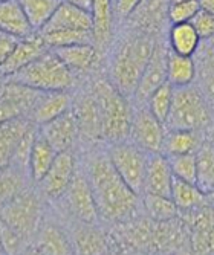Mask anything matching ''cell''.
<instances>
[{
	"instance_id": "1",
	"label": "cell",
	"mask_w": 214,
	"mask_h": 255,
	"mask_svg": "<svg viewBox=\"0 0 214 255\" xmlns=\"http://www.w3.org/2000/svg\"><path fill=\"white\" fill-rule=\"evenodd\" d=\"M87 180L97 203L98 216L109 222H123L138 208V194L116 173L107 154L93 156Z\"/></svg>"
},
{
	"instance_id": "2",
	"label": "cell",
	"mask_w": 214,
	"mask_h": 255,
	"mask_svg": "<svg viewBox=\"0 0 214 255\" xmlns=\"http://www.w3.org/2000/svg\"><path fill=\"white\" fill-rule=\"evenodd\" d=\"M156 48L152 34L133 31L118 44L112 58V84L124 97L135 95L139 78Z\"/></svg>"
},
{
	"instance_id": "3",
	"label": "cell",
	"mask_w": 214,
	"mask_h": 255,
	"mask_svg": "<svg viewBox=\"0 0 214 255\" xmlns=\"http://www.w3.org/2000/svg\"><path fill=\"white\" fill-rule=\"evenodd\" d=\"M92 94L97 100L103 137L110 142L126 141L130 134L133 112L129 106L127 97L118 90L112 81L97 80L92 87Z\"/></svg>"
},
{
	"instance_id": "4",
	"label": "cell",
	"mask_w": 214,
	"mask_h": 255,
	"mask_svg": "<svg viewBox=\"0 0 214 255\" xmlns=\"http://www.w3.org/2000/svg\"><path fill=\"white\" fill-rule=\"evenodd\" d=\"M8 80L21 83L41 92H52L67 90L72 87L75 74L58 58L52 49H47L28 66L8 77Z\"/></svg>"
},
{
	"instance_id": "5",
	"label": "cell",
	"mask_w": 214,
	"mask_h": 255,
	"mask_svg": "<svg viewBox=\"0 0 214 255\" xmlns=\"http://www.w3.org/2000/svg\"><path fill=\"white\" fill-rule=\"evenodd\" d=\"M211 123V112L199 89L190 86L173 87V101L165 128L202 130Z\"/></svg>"
},
{
	"instance_id": "6",
	"label": "cell",
	"mask_w": 214,
	"mask_h": 255,
	"mask_svg": "<svg viewBox=\"0 0 214 255\" xmlns=\"http://www.w3.org/2000/svg\"><path fill=\"white\" fill-rule=\"evenodd\" d=\"M107 156L116 173L138 196L144 193V182L149 164V153L139 148L132 141L112 142Z\"/></svg>"
},
{
	"instance_id": "7",
	"label": "cell",
	"mask_w": 214,
	"mask_h": 255,
	"mask_svg": "<svg viewBox=\"0 0 214 255\" xmlns=\"http://www.w3.org/2000/svg\"><path fill=\"white\" fill-rule=\"evenodd\" d=\"M40 216V200L28 188L0 206V220L14 229L15 233H18L23 239H29L32 234L37 233Z\"/></svg>"
},
{
	"instance_id": "8",
	"label": "cell",
	"mask_w": 214,
	"mask_h": 255,
	"mask_svg": "<svg viewBox=\"0 0 214 255\" xmlns=\"http://www.w3.org/2000/svg\"><path fill=\"white\" fill-rule=\"evenodd\" d=\"M165 130H167L165 124L161 123L146 107L133 113L129 137L132 139L133 144H136L139 148L147 151L149 154L161 153Z\"/></svg>"
},
{
	"instance_id": "9",
	"label": "cell",
	"mask_w": 214,
	"mask_h": 255,
	"mask_svg": "<svg viewBox=\"0 0 214 255\" xmlns=\"http://www.w3.org/2000/svg\"><path fill=\"white\" fill-rule=\"evenodd\" d=\"M64 194L70 213L80 222H83L84 225H93L97 222L100 216L87 177H84L83 174H74Z\"/></svg>"
},
{
	"instance_id": "10",
	"label": "cell",
	"mask_w": 214,
	"mask_h": 255,
	"mask_svg": "<svg viewBox=\"0 0 214 255\" xmlns=\"http://www.w3.org/2000/svg\"><path fill=\"white\" fill-rule=\"evenodd\" d=\"M75 174V159L70 150L57 153L51 168L40 180L43 193L49 199H58L64 196L70 180Z\"/></svg>"
},
{
	"instance_id": "11",
	"label": "cell",
	"mask_w": 214,
	"mask_h": 255,
	"mask_svg": "<svg viewBox=\"0 0 214 255\" xmlns=\"http://www.w3.org/2000/svg\"><path fill=\"white\" fill-rule=\"evenodd\" d=\"M38 131L58 153L70 150L80 134L72 107L61 113L60 117L38 126Z\"/></svg>"
},
{
	"instance_id": "12",
	"label": "cell",
	"mask_w": 214,
	"mask_h": 255,
	"mask_svg": "<svg viewBox=\"0 0 214 255\" xmlns=\"http://www.w3.org/2000/svg\"><path fill=\"white\" fill-rule=\"evenodd\" d=\"M167 55L169 51L164 49V46L156 44L135 90L133 97L138 103H147L153 92L164 83H167Z\"/></svg>"
},
{
	"instance_id": "13",
	"label": "cell",
	"mask_w": 214,
	"mask_h": 255,
	"mask_svg": "<svg viewBox=\"0 0 214 255\" xmlns=\"http://www.w3.org/2000/svg\"><path fill=\"white\" fill-rule=\"evenodd\" d=\"M47 49L49 48L46 46L40 32H34L29 37L20 38V41L17 43L15 49L12 51L9 58L0 66V74H2V77H5V78L14 75L15 72L20 71V69L28 66L31 61H34L41 54H44Z\"/></svg>"
},
{
	"instance_id": "14",
	"label": "cell",
	"mask_w": 214,
	"mask_h": 255,
	"mask_svg": "<svg viewBox=\"0 0 214 255\" xmlns=\"http://www.w3.org/2000/svg\"><path fill=\"white\" fill-rule=\"evenodd\" d=\"M58 29H78V31H92L93 29V17L90 11L78 8L72 3L61 0L57 9L54 11L49 21L40 32H49Z\"/></svg>"
},
{
	"instance_id": "15",
	"label": "cell",
	"mask_w": 214,
	"mask_h": 255,
	"mask_svg": "<svg viewBox=\"0 0 214 255\" xmlns=\"http://www.w3.org/2000/svg\"><path fill=\"white\" fill-rule=\"evenodd\" d=\"M72 112L75 115L78 133L81 136L90 139V141H97V139L103 137L100 109L92 92L72 101Z\"/></svg>"
},
{
	"instance_id": "16",
	"label": "cell",
	"mask_w": 214,
	"mask_h": 255,
	"mask_svg": "<svg viewBox=\"0 0 214 255\" xmlns=\"http://www.w3.org/2000/svg\"><path fill=\"white\" fill-rule=\"evenodd\" d=\"M173 171L167 156L162 153H153L149 156L146 182H144V194H159L170 197Z\"/></svg>"
},
{
	"instance_id": "17",
	"label": "cell",
	"mask_w": 214,
	"mask_h": 255,
	"mask_svg": "<svg viewBox=\"0 0 214 255\" xmlns=\"http://www.w3.org/2000/svg\"><path fill=\"white\" fill-rule=\"evenodd\" d=\"M72 107V98L67 94V90H52V92H41V95L31 113L29 120L41 126L47 121H51L61 113L67 112Z\"/></svg>"
},
{
	"instance_id": "18",
	"label": "cell",
	"mask_w": 214,
	"mask_h": 255,
	"mask_svg": "<svg viewBox=\"0 0 214 255\" xmlns=\"http://www.w3.org/2000/svg\"><path fill=\"white\" fill-rule=\"evenodd\" d=\"M170 0H141L138 8L130 14L127 20H130L133 29L153 34L156 31L164 17L167 15Z\"/></svg>"
},
{
	"instance_id": "19",
	"label": "cell",
	"mask_w": 214,
	"mask_h": 255,
	"mask_svg": "<svg viewBox=\"0 0 214 255\" xmlns=\"http://www.w3.org/2000/svg\"><path fill=\"white\" fill-rule=\"evenodd\" d=\"M52 51L74 74L87 72L89 69L95 66L100 55V49L95 46V43L70 44L63 46V48H55Z\"/></svg>"
},
{
	"instance_id": "20",
	"label": "cell",
	"mask_w": 214,
	"mask_h": 255,
	"mask_svg": "<svg viewBox=\"0 0 214 255\" xmlns=\"http://www.w3.org/2000/svg\"><path fill=\"white\" fill-rule=\"evenodd\" d=\"M204 141L205 136L201 134V130L167 128L165 130L161 153L165 156L196 153Z\"/></svg>"
},
{
	"instance_id": "21",
	"label": "cell",
	"mask_w": 214,
	"mask_h": 255,
	"mask_svg": "<svg viewBox=\"0 0 214 255\" xmlns=\"http://www.w3.org/2000/svg\"><path fill=\"white\" fill-rule=\"evenodd\" d=\"M0 31L25 38L34 34L18 0H0Z\"/></svg>"
},
{
	"instance_id": "22",
	"label": "cell",
	"mask_w": 214,
	"mask_h": 255,
	"mask_svg": "<svg viewBox=\"0 0 214 255\" xmlns=\"http://www.w3.org/2000/svg\"><path fill=\"white\" fill-rule=\"evenodd\" d=\"M93 41L98 49H104L112 40L113 32V0H92Z\"/></svg>"
},
{
	"instance_id": "23",
	"label": "cell",
	"mask_w": 214,
	"mask_h": 255,
	"mask_svg": "<svg viewBox=\"0 0 214 255\" xmlns=\"http://www.w3.org/2000/svg\"><path fill=\"white\" fill-rule=\"evenodd\" d=\"M201 37L195 31L193 25L190 21L185 23H173L169 31V49L175 54L193 57L199 46Z\"/></svg>"
},
{
	"instance_id": "24",
	"label": "cell",
	"mask_w": 214,
	"mask_h": 255,
	"mask_svg": "<svg viewBox=\"0 0 214 255\" xmlns=\"http://www.w3.org/2000/svg\"><path fill=\"white\" fill-rule=\"evenodd\" d=\"M28 118H15L0 124V168L11 164L15 145L21 134L31 126Z\"/></svg>"
},
{
	"instance_id": "25",
	"label": "cell",
	"mask_w": 214,
	"mask_h": 255,
	"mask_svg": "<svg viewBox=\"0 0 214 255\" xmlns=\"http://www.w3.org/2000/svg\"><path fill=\"white\" fill-rule=\"evenodd\" d=\"M57 153L58 151L46 141L40 134V131H37L35 141L31 150V157H29V176L34 182L40 183V180L44 177L47 170L51 168Z\"/></svg>"
},
{
	"instance_id": "26",
	"label": "cell",
	"mask_w": 214,
	"mask_h": 255,
	"mask_svg": "<svg viewBox=\"0 0 214 255\" xmlns=\"http://www.w3.org/2000/svg\"><path fill=\"white\" fill-rule=\"evenodd\" d=\"M196 78V63L193 57L175 54L169 49L167 55V81L173 87L193 84Z\"/></svg>"
},
{
	"instance_id": "27",
	"label": "cell",
	"mask_w": 214,
	"mask_h": 255,
	"mask_svg": "<svg viewBox=\"0 0 214 255\" xmlns=\"http://www.w3.org/2000/svg\"><path fill=\"white\" fill-rule=\"evenodd\" d=\"M170 197L178 206V210L182 211H192L195 208H199L204 203V200H207V196L199 190L196 183L187 182L178 177H173Z\"/></svg>"
},
{
	"instance_id": "28",
	"label": "cell",
	"mask_w": 214,
	"mask_h": 255,
	"mask_svg": "<svg viewBox=\"0 0 214 255\" xmlns=\"http://www.w3.org/2000/svg\"><path fill=\"white\" fill-rule=\"evenodd\" d=\"M34 251L37 254H72L74 248L57 226L46 225L37 233Z\"/></svg>"
},
{
	"instance_id": "29",
	"label": "cell",
	"mask_w": 214,
	"mask_h": 255,
	"mask_svg": "<svg viewBox=\"0 0 214 255\" xmlns=\"http://www.w3.org/2000/svg\"><path fill=\"white\" fill-rule=\"evenodd\" d=\"M196 185L207 196L214 191V147L208 141H204L199 150L196 151Z\"/></svg>"
},
{
	"instance_id": "30",
	"label": "cell",
	"mask_w": 214,
	"mask_h": 255,
	"mask_svg": "<svg viewBox=\"0 0 214 255\" xmlns=\"http://www.w3.org/2000/svg\"><path fill=\"white\" fill-rule=\"evenodd\" d=\"M60 2L61 0H18L31 28L35 32H40L44 28Z\"/></svg>"
},
{
	"instance_id": "31",
	"label": "cell",
	"mask_w": 214,
	"mask_h": 255,
	"mask_svg": "<svg viewBox=\"0 0 214 255\" xmlns=\"http://www.w3.org/2000/svg\"><path fill=\"white\" fill-rule=\"evenodd\" d=\"M26 176H29L28 171L11 164L0 168V206L26 190Z\"/></svg>"
},
{
	"instance_id": "32",
	"label": "cell",
	"mask_w": 214,
	"mask_h": 255,
	"mask_svg": "<svg viewBox=\"0 0 214 255\" xmlns=\"http://www.w3.org/2000/svg\"><path fill=\"white\" fill-rule=\"evenodd\" d=\"M144 210L147 216L158 223L172 222L178 214V206L175 205L172 197L149 193H146L144 196Z\"/></svg>"
},
{
	"instance_id": "33",
	"label": "cell",
	"mask_w": 214,
	"mask_h": 255,
	"mask_svg": "<svg viewBox=\"0 0 214 255\" xmlns=\"http://www.w3.org/2000/svg\"><path fill=\"white\" fill-rule=\"evenodd\" d=\"M46 46L49 49L63 48V46L80 44V43H95L92 31H78V29H58L49 32H40Z\"/></svg>"
},
{
	"instance_id": "34",
	"label": "cell",
	"mask_w": 214,
	"mask_h": 255,
	"mask_svg": "<svg viewBox=\"0 0 214 255\" xmlns=\"http://www.w3.org/2000/svg\"><path fill=\"white\" fill-rule=\"evenodd\" d=\"M173 101V86L167 81L159 86L147 100V109L155 115V117L165 124L170 113Z\"/></svg>"
},
{
	"instance_id": "35",
	"label": "cell",
	"mask_w": 214,
	"mask_h": 255,
	"mask_svg": "<svg viewBox=\"0 0 214 255\" xmlns=\"http://www.w3.org/2000/svg\"><path fill=\"white\" fill-rule=\"evenodd\" d=\"M170 167L173 171V176L187 182L196 183L198 176V162H196V153H187V154H175L167 156Z\"/></svg>"
},
{
	"instance_id": "36",
	"label": "cell",
	"mask_w": 214,
	"mask_h": 255,
	"mask_svg": "<svg viewBox=\"0 0 214 255\" xmlns=\"http://www.w3.org/2000/svg\"><path fill=\"white\" fill-rule=\"evenodd\" d=\"M77 251L80 254H106L107 245L100 233L87 228L77 234Z\"/></svg>"
},
{
	"instance_id": "37",
	"label": "cell",
	"mask_w": 214,
	"mask_h": 255,
	"mask_svg": "<svg viewBox=\"0 0 214 255\" xmlns=\"http://www.w3.org/2000/svg\"><path fill=\"white\" fill-rule=\"evenodd\" d=\"M201 9L199 0H181V2H172L169 5L167 18L170 25L173 23H185L190 21L196 12Z\"/></svg>"
},
{
	"instance_id": "38",
	"label": "cell",
	"mask_w": 214,
	"mask_h": 255,
	"mask_svg": "<svg viewBox=\"0 0 214 255\" xmlns=\"http://www.w3.org/2000/svg\"><path fill=\"white\" fill-rule=\"evenodd\" d=\"M190 23L193 25L201 40H210L214 37V14L205 9H199L196 15L190 20Z\"/></svg>"
},
{
	"instance_id": "39",
	"label": "cell",
	"mask_w": 214,
	"mask_h": 255,
	"mask_svg": "<svg viewBox=\"0 0 214 255\" xmlns=\"http://www.w3.org/2000/svg\"><path fill=\"white\" fill-rule=\"evenodd\" d=\"M202 75L208 90L211 92V95H214V46H208L204 52Z\"/></svg>"
},
{
	"instance_id": "40",
	"label": "cell",
	"mask_w": 214,
	"mask_h": 255,
	"mask_svg": "<svg viewBox=\"0 0 214 255\" xmlns=\"http://www.w3.org/2000/svg\"><path fill=\"white\" fill-rule=\"evenodd\" d=\"M18 41H20L18 37L0 31V66H2L9 58V55L15 49V46H17Z\"/></svg>"
},
{
	"instance_id": "41",
	"label": "cell",
	"mask_w": 214,
	"mask_h": 255,
	"mask_svg": "<svg viewBox=\"0 0 214 255\" xmlns=\"http://www.w3.org/2000/svg\"><path fill=\"white\" fill-rule=\"evenodd\" d=\"M141 0H113V15L118 20H127L138 8Z\"/></svg>"
},
{
	"instance_id": "42",
	"label": "cell",
	"mask_w": 214,
	"mask_h": 255,
	"mask_svg": "<svg viewBox=\"0 0 214 255\" xmlns=\"http://www.w3.org/2000/svg\"><path fill=\"white\" fill-rule=\"evenodd\" d=\"M67 3H72L78 8H83L86 11H90L92 12V0H64Z\"/></svg>"
},
{
	"instance_id": "43",
	"label": "cell",
	"mask_w": 214,
	"mask_h": 255,
	"mask_svg": "<svg viewBox=\"0 0 214 255\" xmlns=\"http://www.w3.org/2000/svg\"><path fill=\"white\" fill-rule=\"evenodd\" d=\"M205 141H208L214 147V123H210L205 127Z\"/></svg>"
},
{
	"instance_id": "44",
	"label": "cell",
	"mask_w": 214,
	"mask_h": 255,
	"mask_svg": "<svg viewBox=\"0 0 214 255\" xmlns=\"http://www.w3.org/2000/svg\"><path fill=\"white\" fill-rule=\"evenodd\" d=\"M201 9H205L211 14H214V0H199Z\"/></svg>"
},
{
	"instance_id": "45",
	"label": "cell",
	"mask_w": 214,
	"mask_h": 255,
	"mask_svg": "<svg viewBox=\"0 0 214 255\" xmlns=\"http://www.w3.org/2000/svg\"><path fill=\"white\" fill-rule=\"evenodd\" d=\"M207 200H208L210 203H213V205H214V191H213V193H210V194H207Z\"/></svg>"
},
{
	"instance_id": "46",
	"label": "cell",
	"mask_w": 214,
	"mask_h": 255,
	"mask_svg": "<svg viewBox=\"0 0 214 255\" xmlns=\"http://www.w3.org/2000/svg\"><path fill=\"white\" fill-rule=\"evenodd\" d=\"M172 2H181V0H170V3H172Z\"/></svg>"
},
{
	"instance_id": "47",
	"label": "cell",
	"mask_w": 214,
	"mask_h": 255,
	"mask_svg": "<svg viewBox=\"0 0 214 255\" xmlns=\"http://www.w3.org/2000/svg\"><path fill=\"white\" fill-rule=\"evenodd\" d=\"M0 77H2V74H0ZM0 87H2V83H0Z\"/></svg>"
},
{
	"instance_id": "48",
	"label": "cell",
	"mask_w": 214,
	"mask_h": 255,
	"mask_svg": "<svg viewBox=\"0 0 214 255\" xmlns=\"http://www.w3.org/2000/svg\"><path fill=\"white\" fill-rule=\"evenodd\" d=\"M0 248H2V245H0ZM2 249H3V248H2Z\"/></svg>"
}]
</instances>
